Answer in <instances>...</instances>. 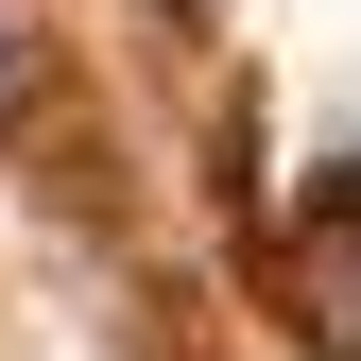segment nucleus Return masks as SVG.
Returning <instances> with one entry per match:
<instances>
[{
  "label": "nucleus",
  "mask_w": 361,
  "mask_h": 361,
  "mask_svg": "<svg viewBox=\"0 0 361 361\" xmlns=\"http://www.w3.org/2000/svg\"><path fill=\"white\" fill-rule=\"evenodd\" d=\"M310 327L361 361V190H327V207H310Z\"/></svg>",
  "instance_id": "nucleus-1"
},
{
  "label": "nucleus",
  "mask_w": 361,
  "mask_h": 361,
  "mask_svg": "<svg viewBox=\"0 0 361 361\" xmlns=\"http://www.w3.org/2000/svg\"><path fill=\"white\" fill-rule=\"evenodd\" d=\"M155 18H207V0H155Z\"/></svg>",
  "instance_id": "nucleus-3"
},
{
  "label": "nucleus",
  "mask_w": 361,
  "mask_h": 361,
  "mask_svg": "<svg viewBox=\"0 0 361 361\" xmlns=\"http://www.w3.org/2000/svg\"><path fill=\"white\" fill-rule=\"evenodd\" d=\"M0 104H18V18H0Z\"/></svg>",
  "instance_id": "nucleus-2"
}]
</instances>
